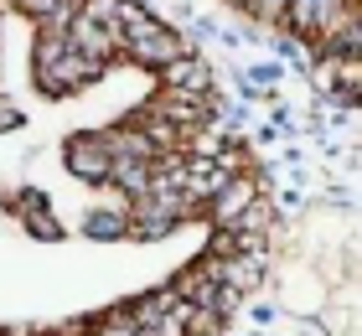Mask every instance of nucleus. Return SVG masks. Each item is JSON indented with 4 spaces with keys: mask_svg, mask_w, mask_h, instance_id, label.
<instances>
[{
    "mask_svg": "<svg viewBox=\"0 0 362 336\" xmlns=\"http://www.w3.org/2000/svg\"><path fill=\"white\" fill-rule=\"evenodd\" d=\"M109 181H114V187H124L129 197H145V192H151V161L114 156V166H109Z\"/></svg>",
    "mask_w": 362,
    "mask_h": 336,
    "instance_id": "obj_7",
    "label": "nucleus"
},
{
    "mask_svg": "<svg viewBox=\"0 0 362 336\" xmlns=\"http://www.w3.org/2000/svg\"><path fill=\"white\" fill-rule=\"evenodd\" d=\"M249 202H259L254 176H228L223 187H218V197L207 202V207H212V223H218V228H233L238 217H243V207H249Z\"/></svg>",
    "mask_w": 362,
    "mask_h": 336,
    "instance_id": "obj_3",
    "label": "nucleus"
},
{
    "mask_svg": "<svg viewBox=\"0 0 362 336\" xmlns=\"http://www.w3.org/2000/svg\"><path fill=\"white\" fill-rule=\"evenodd\" d=\"M160 78H166V93L202 98V88H207V62L197 57V52H181V57H171L166 67H160Z\"/></svg>",
    "mask_w": 362,
    "mask_h": 336,
    "instance_id": "obj_6",
    "label": "nucleus"
},
{
    "mask_svg": "<svg viewBox=\"0 0 362 336\" xmlns=\"http://www.w3.org/2000/svg\"><path fill=\"white\" fill-rule=\"evenodd\" d=\"M135 336H187V331H181L176 311H166L160 321H151V326H135Z\"/></svg>",
    "mask_w": 362,
    "mask_h": 336,
    "instance_id": "obj_9",
    "label": "nucleus"
},
{
    "mask_svg": "<svg viewBox=\"0 0 362 336\" xmlns=\"http://www.w3.org/2000/svg\"><path fill=\"white\" fill-rule=\"evenodd\" d=\"M68 166H73V176H83V181H109V145H104V134H78V140L68 145Z\"/></svg>",
    "mask_w": 362,
    "mask_h": 336,
    "instance_id": "obj_4",
    "label": "nucleus"
},
{
    "mask_svg": "<svg viewBox=\"0 0 362 336\" xmlns=\"http://www.w3.org/2000/svg\"><path fill=\"white\" fill-rule=\"evenodd\" d=\"M68 47H73V52H83L88 62H109L114 52H119V31L93 26V21H83V16H73V26H68Z\"/></svg>",
    "mask_w": 362,
    "mask_h": 336,
    "instance_id": "obj_5",
    "label": "nucleus"
},
{
    "mask_svg": "<svg viewBox=\"0 0 362 336\" xmlns=\"http://www.w3.org/2000/svg\"><path fill=\"white\" fill-rule=\"evenodd\" d=\"M176 306V295L171 290H160V295H145L135 311H129V326H151V321H160V315H166Z\"/></svg>",
    "mask_w": 362,
    "mask_h": 336,
    "instance_id": "obj_8",
    "label": "nucleus"
},
{
    "mask_svg": "<svg viewBox=\"0 0 362 336\" xmlns=\"http://www.w3.org/2000/svg\"><path fill=\"white\" fill-rule=\"evenodd\" d=\"M233 6H254V0H233Z\"/></svg>",
    "mask_w": 362,
    "mask_h": 336,
    "instance_id": "obj_10",
    "label": "nucleus"
},
{
    "mask_svg": "<svg viewBox=\"0 0 362 336\" xmlns=\"http://www.w3.org/2000/svg\"><path fill=\"white\" fill-rule=\"evenodd\" d=\"M135 223H129V233H140V238H156V233H171V223H181L192 207H187V197L181 192H145L135 197Z\"/></svg>",
    "mask_w": 362,
    "mask_h": 336,
    "instance_id": "obj_2",
    "label": "nucleus"
},
{
    "mask_svg": "<svg viewBox=\"0 0 362 336\" xmlns=\"http://www.w3.org/2000/svg\"><path fill=\"white\" fill-rule=\"evenodd\" d=\"M119 52H129V57L145 62V67H166L171 57L187 52V42H181L171 26H160L156 16H140L135 26H124V31H119Z\"/></svg>",
    "mask_w": 362,
    "mask_h": 336,
    "instance_id": "obj_1",
    "label": "nucleus"
}]
</instances>
